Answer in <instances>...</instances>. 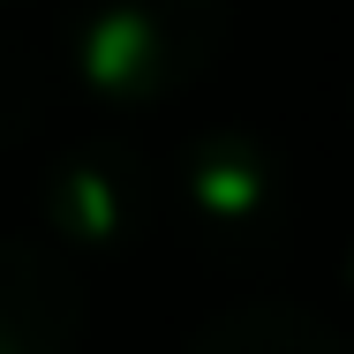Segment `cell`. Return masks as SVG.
Wrapping results in <instances>:
<instances>
[{
  "label": "cell",
  "instance_id": "obj_1",
  "mask_svg": "<svg viewBox=\"0 0 354 354\" xmlns=\"http://www.w3.org/2000/svg\"><path fill=\"white\" fill-rule=\"evenodd\" d=\"M226 46L234 0H68V68L113 113L189 98Z\"/></svg>",
  "mask_w": 354,
  "mask_h": 354
},
{
  "label": "cell",
  "instance_id": "obj_2",
  "mask_svg": "<svg viewBox=\"0 0 354 354\" xmlns=\"http://www.w3.org/2000/svg\"><path fill=\"white\" fill-rule=\"evenodd\" d=\"M174 218L218 264H272L286 249V158L249 129H212L174 158Z\"/></svg>",
  "mask_w": 354,
  "mask_h": 354
},
{
  "label": "cell",
  "instance_id": "obj_3",
  "mask_svg": "<svg viewBox=\"0 0 354 354\" xmlns=\"http://www.w3.org/2000/svg\"><path fill=\"white\" fill-rule=\"evenodd\" d=\"M38 212L75 249H129V241H143V226L158 218V174L129 143H83V151H68L46 174Z\"/></svg>",
  "mask_w": 354,
  "mask_h": 354
},
{
  "label": "cell",
  "instance_id": "obj_4",
  "mask_svg": "<svg viewBox=\"0 0 354 354\" xmlns=\"http://www.w3.org/2000/svg\"><path fill=\"white\" fill-rule=\"evenodd\" d=\"M83 279L53 241L0 234V354H75Z\"/></svg>",
  "mask_w": 354,
  "mask_h": 354
},
{
  "label": "cell",
  "instance_id": "obj_5",
  "mask_svg": "<svg viewBox=\"0 0 354 354\" xmlns=\"http://www.w3.org/2000/svg\"><path fill=\"white\" fill-rule=\"evenodd\" d=\"M189 354H354V339L301 301H234L189 339Z\"/></svg>",
  "mask_w": 354,
  "mask_h": 354
},
{
  "label": "cell",
  "instance_id": "obj_6",
  "mask_svg": "<svg viewBox=\"0 0 354 354\" xmlns=\"http://www.w3.org/2000/svg\"><path fill=\"white\" fill-rule=\"evenodd\" d=\"M53 98H61L53 68H46L23 38H8V30H0V151L30 136V129L53 113Z\"/></svg>",
  "mask_w": 354,
  "mask_h": 354
},
{
  "label": "cell",
  "instance_id": "obj_7",
  "mask_svg": "<svg viewBox=\"0 0 354 354\" xmlns=\"http://www.w3.org/2000/svg\"><path fill=\"white\" fill-rule=\"evenodd\" d=\"M347 279H354V249H347Z\"/></svg>",
  "mask_w": 354,
  "mask_h": 354
},
{
  "label": "cell",
  "instance_id": "obj_8",
  "mask_svg": "<svg viewBox=\"0 0 354 354\" xmlns=\"http://www.w3.org/2000/svg\"><path fill=\"white\" fill-rule=\"evenodd\" d=\"M0 8H8V0H0Z\"/></svg>",
  "mask_w": 354,
  "mask_h": 354
}]
</instances>
